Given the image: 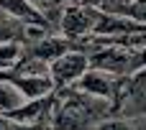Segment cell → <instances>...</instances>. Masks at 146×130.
<instances>
[{
  "label": "cell",
  "mask_w": 146,
  "mask_h": 130,
  "mask_svg": "<svg viewBox=\"0 0 146 130\" xmlns=\"http://www.w3.org/2000/svg\"><path fill=\"white\" fill-rule=\"evenodd\" d=\"M113 115V102L90 97L77 87L54 89L51 130H92L100 120Z\"/></svg>",
  "instance_id": "cell-1"
},
{
  "label": "cell",
  "mask_w": 146,
  "mask_h": 130,
  "mask_svg": "<svg viewBox=\"0 0 146 130\" xmlns=\"http://www.w3.org/2000/svg\"><path fill=\"white\" fill-rule=\"evenodd\" d=\"M98 20H100V8L87 5V3H72V5H64L56 31L69 41L82 43L85 38H90L95 33Z\"/></svg>",
  "instance_id": "cell-2"
},
{
  "label": "cell",
  "mask_w": 146,
  "mask_h": 130,
  "mask_svg": "<svg viewBox=\"0 0 146 130\" xmlns=\"http://www.w3.org/2000/svg\"><path fill=\"white\" fill-rule=\"evenodd\" d=\"M87 69H90V54L85 49H72L49 64V77L54 82V89H64L74 87Z\"/></svg>",
  "instance_id": "cell-3"
},
{
  "label": "cell",
  "mask_w": 146,
  "mask_h": 130,
  "mask_svg": "<svg viewBox=\"0 0 146 130\" xmlns=\"http://www.w3.org/2000/svg\"><path fill=\"white\" fill-rule=\"evenodd\" d=\"M121 82H123V77H115V74H108V72H103V69H92V66H90L74 87H77L80 92L90 95V97L113 102L115 95H118V89H121Z\"/></svg>",
  "instance_id": "cell-4"
},
{
  "label": "cell",
  "mask_w": 146,
  "mask_h": 130,
  "mask_svg": "<svg viewBox=\"0 0 146 130\" xmlns=\"http://www.w3.org/2000/svg\"><path fill=\"white\" fill-rule=\"evenodd\" d=\"M0 74L21 89L26 100H41V97L54 95V82H51L49 74H23V72H15V69H5Z\"/></svg>",
  "instance_id": "cell-5"
},
{
  "label": "cell",
  "mask_w": 146,
  "mask_h": 130,
  "mask_svg": "<svg viewBox=\"0 0 146 130\" xmlns=\"http://www.w3.org/2000/svg\"><path fill=\"white\" fill-rule=\"evenodd\" d=\"M26 102H28V100L23 97V92H21L10 79H5V77L0 74V115L8 118V115H13L15 110H21Z\"/></svg>",
  "instance_id": "cell-6"
},
{
  "label": "cell",
  "mask_w": 146,
  "mask_h": 130,
  "mask_svg": "<svg viewBox=\"0 0 146 130\" xmlns=\"http://www.w3.org/2000/svg\"><path fill=\"white\" fill-rule=\"evenodd\" d=\"M92 130H146V118H121V115H110V118L100 120Z\"/></svg>",
  "instance_id": "cell-7"
},
{
  "label": "cell",
  "mask_w": 146,
  "mask_h": 130,
  "mask_svg": "<svg viewBox=\"0 0 146 130\" xmlns=\"http://www.w3.org/2000/svg\"><path fill=\"white\" fill-rule=\"evenodd\" d=\"M21 59V41H5L0 43V72L13 69Z\"/></svg>",
  "instance_id": "cell-8"
},
{
  "label": "cell",
  "mask_w": 146,
  "mask_h": 130,
  "mask_svg": "<svg viewBox=\"0 0 146 130\" xmlns=\"http://www.w3.org/2000/svg\"><path fill=\"white\" fill-rule=\"evenodd\" d=\"M133 5H136V0H100L98 8L110 15H128Z\"/></svg>",
  "instance_id": "cell-9"
},
{
  "label": "cell",
  "mask_w": 146,
  "mask_h": 130,
  "mask_svg": "<svg viewBox=\"0 0 146 130\" xmlns=\"http://www.w3.org/2000/svg\"><path fill=\"white\" fill-rule=\"evenodd\" d=\"M128 18H136V20H141V23H146V0H136V5L131 8Z\"/></svg>",
  "instance_id": "cell-10"
},
{
  "label": "cell",
  "mask_w": 146,
  "mask_h": 130,
  "mask_svg": "<svg viewBox=\"0 0 146 130\" xmlns=\"http://www.w3.org/2000/svg\"><path fill=\"white\" fill-rule=\"evenodd\" d=\"M139 69H146V46L133 49V72H139Z\"/></svg>",
  "instance_id": "cell-11"
},
{
  "label": "cell",
  "mask_w": 146,
  "mask_h": 130,
  "mask_svg": "<svg viewBox=\"0 0 146 130\" xmlns=\"http://www.w3.org/2000/svg\"><path fill=\"white\" fill-rule=\"evenodd\" d=\"M85 3H87V5H95V8L100 5V0H85Z\"/></svg>",
  "instance_id": "cell-12"
},
{
  "label": "cell",
  "mask_w": 146,
  "mask_h": 130,
  "mask_svg": "<svg viewBox=\"0 0 146 130\" xmlns=\"http://www.w3.org/2000/svg\"><path fill=\"white\" fill-rule=\"evenodd\" d=\"M67 5H72V3H85V0H64Z\"/></svg>",
  "instance_id": "cell-13"
}]
</instances>
